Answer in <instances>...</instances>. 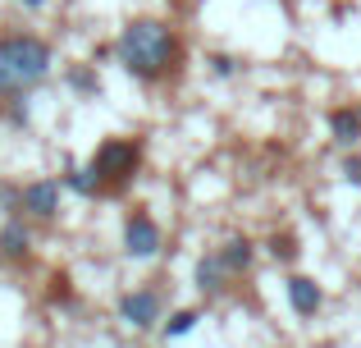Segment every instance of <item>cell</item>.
Instances as JSON below:
<instances>
[{
    "mask_svg": "<svg viewBox=\"0 0 361 348\" xmlns=\"http://www.w3.org/2000/svg\"><path fill=\"white\" fill-rule=\"evenodd\" d=\"M115 55L123 64V73L137 83H160L178 69L183 60V46H178V32L165 23V18H133L119 32Z\"/></svg>",
    "mask_w": 361,
    "mask_h": 348,
    "instance_id": "6da1fadb",
    "label": "cell"
},
{
    "mask_svg": "<svg viewBox=\"0 0 361 348\" xmlns=\"http://www.w3.org/2000/svg\"><path fill=\"white\" fill-rule=\"evenodd\" d=\"M51 64H55L51 42H42V37H32V32L0 37V97H23V92H32L37 83L51 78Z\"/></svg>",
    "mask_w": 361,
    "mask_h": 348,
    "instance_id": "7a4b0ae2",
    "label": "cell"
},
{
    "mask_svg": "<svg viewBox=\"0 0 361 348\" xmlns=\"http://www.w3.org/2000/svg\"><path fill=\"white\" fill-rule=\"evenodd\" d=\"M92 170H97L106 197L128 193L137 170H142V143L137 138H106V143L97 147V156H92Z\"/></svg>",
    "mask_w": 361,
    "mask_h": 348,
    "instance_id": "3957f363",
    "label": "cell"
},
{
    "mask_svg": "<svg viewBox=\"0 0 361 348\" xmlns=\"http://www.w3.org/2000/svg\"><path fill=\"white\" fill-rule=\"evenodd\" d=\"M160 248H165L160 224L151 220L147 211H133L128 220H123V252H128L133 261H151V257H160Z\"/></svg>",
    "mask_w": 361,
    "mask_h": 348,
    "instance_id": "277c9868",
    "label": "cell"
},
{
    "mask_svg": "<svg viewBox=\"0 0 361 348\" xmlns=\"http://www.w3.org/2000/svg\"><path fill=\"white\" fill-rule=\"evenodd\" d=\"M60 179H32L18 188V215L27 220H55L60 215Z\"/></svg>",
    "mask_w": 361,
    "mask_h": 348,
    "instance_id": "5b68a950",
    "label": "cell"
},
{
    "mask_svg": "<svg viewBox=\"0 0 361 348\" xmlns=\"http://www.w3.org/2000/svg\"><path fill=\"white\" fill-rule=\"evenodd\" d=\"M119 316L133 325V330H151L165 316V294L160 289H133V294L119 298Z\"/></svg>",
    "mask_w": 361,
    "mask_h": 348,
    "instance_id": "8992f818",
    "label": "cell"
},
{
    "mask_svg": "<svg viewBox=\"0 0 361 348\" xmlns=\"http://www.w3.org/2000/svg\"><path fill=\"white\" fill-rule=\"evenodd\" d=\"M27 252H32V229L23 224V215H9V220L0 224V257L27 261Z\"/></svg>",
    "mask_w": 361,
    "mask_h": 348,
    "instance_id": "52a82bcc",
    "label": "cell"
},
{
    "mask_svg": "<svg viewBox=\"0 0 361 348\" xmlns=\"http://www.w3.org/2000/svg\"><path fill=\"white\" fill-rule=\"evenodd\" d=\"M329 138H334L343 152H353L361 143V106H334L329 110Z\"/></svg>",
    "mask_w": 361,
    "mask_h": 348,
    "instance_id": "ba28073f",
    "label": "cell"
},
{
    "mask_svg": "<svg viewBox=\"0 0 361 348\" xmlns=\"http://www.w3.org/2000/svg\"><path fill=\"white\" fill-rule=\"evenodd\" d=\"M288 307L298 316H316L325 307V294H320V284L311 275H288Z\"/></svg>",
    "mask_w": 361,
    "mask_h": 348,
    "instance_id": "9c48e42d",
    "label": "cell"
},
{
    "mask_svg": "<svg viewBox=\"0 0 361 348\" xmlns=\"http://www.w3.org/2000/svg\"><path fill=\"white\" fill-rule=\"evenodd\" d=\"M192 280H197V289H202L206 298H215V294H224V284H229V266L220 261V252H206V257L197 261Z\"/></svg>",
    "mask_w": 361,
    "mask_h": 348,
    "instance_id": "30bf717a",
    "label": "cell"
},
{
    "mask_svg": "<svg viewBox=\"0 0 361 348\" xmlns=\"http://www.w3.org/2000/svg\"><path fill=\"white\" fill-rule=\"evenodd\" d=\"M220 261L229 266V275H247L256 261V243L247 239V234H229V239L220 243Z\"/></svg>",
    "mask_w": 361,
    "mask_h": 348,
    "instance_id": "8fae6325",
    "label": "cell"
},
{
    "mask_svg": "<svg viewBox=\"0 0 361 348\" xmlns=\"http://www.w3.org/2000/svg\"><path fill=\"white\" fill-rule=\"evenodd\" d=\"M64 188H69V193H78V197H106L101 193V179H97V170H92V165H64V179H60Z\"/></svg>",
    "mask_w": 361,
    "mask_h": 348,
    "instance_id": "7c38bea8",
    "label": "cell"
},
{
    "mask_svg": "<svg viewBox=\"0 0 361 348\" xmlns=\"http://www.w3.org/2000/svg\"><path fill=\"white\" fill-rule=\"evenodd\" d=\"M64 83H69V92H78L82 101H97L101 97V73H97V64H73V69L64 73Z\"/></svg>",
    "mask_w": 361,
    "mask_h": 348,
    "instance_id": "4fadbf2b",
    "label": "cell"
},
{
    "mask_svg": "<svg viewBox=\"0 0 361 348\" xmlns=\"http://www.w3.org/2000/svg\"><path fill=\"white\" fill-rule=\"evenodd\" d=\"M197 325H202V312H197V307H183V312H169L160 330H165V340H183V335H192Z\"/></svg>",
    "mask_w": 361,
    "mask_h": 348,
    "instance_id": "5bb4252c",
    "label": "cell"
},
{
    "mask_svg": "<svg viewBox=\"0 0 361 348\" xmlns=\"http://www.w3.org/2000/svg\"><path fill=\"white\" fill-rule=\"evenodd\" d=\"M206 64H211V73H215V78H233V73L243 69V64H238V55H224V51L206 55Z\"/></svg>",
    "mask_w": 361,
    "mask_h": 348,
    "instance_id": "9a60e30c",
    "label": "cell"
},
{
    "mask_svg": "<svg viewBox=\"0 0 361 348\" xmlns=\"http://www.w3.org/2000/svg\"><path fill=\"white\" fill-rule=\"evenodd\" d=\"M265 248H270L274 261H293V257H298V243H293V234H274Z\"/></svg>",
    "mask_w": 361,
    "mask_h": 348,
    "instance_id": "2e32d148",
    "label": "cell"
},
{
    "mask_svg": "<svg viewBox=\"0 0 361 348\" xmlns=\"http://www.w3.org/2000/svg\"><path fill=\"white\" fill-rule=\"evenodd\" d=\"M0 119H5V124H14V128H23V124H27V101L9 97L5 106H0Z\"/></svg>",
    "mask_w": 361,
    "mask_h": 348,
    "instance_id": "e0dca14e",
    "label": "cell"
},
{
    "mask_svg": "<svg viewBox=\"0 0 361 348\" xmlns=\"http://www.w3.org/2000/svg\"><path fill=\"white\" fill-rule=\"evenodd\" d=\"M338 174H343L353 188H361V152H348V156H343V165H338Z\"/></svg>",
    "mask_w": 361,
    "mask_h": 348,
    "instance_id": "ac0fdd59",
    "label": "cell"
},
{
    "mask_svg": "<svg viewBox=\"0 0 361 348\" xmlns=\"http://www.w3.org/2000/svg\"><path fill=\"white\" fill-rule=\"evenodd\" d=\"M18 188H23V184H5V188H0V206H5L9 215H18Z\"/></svg>",
    "mask_w": 361,
    "mask_h": 348,
    "instance_id": "d6986e66",
    "label": "cell"
},
{
    "mask_svg": "<svg viewBox=\"0 0 361 348\" xmlns=\"http://www.w3.org/2000/svg\"><path fill=\"white\" fill-rule=\"evenodd\" d=\"M18 5H23L27 14H42V9H46V0H18Z\"/></svg>",
    "mask_w": 361,
    "mask_h": 348,
    "instance_id": "ffe728a7",
    "label": "cell"
},
{
    "mask_svg": "<svg viewBox=\"0 0 361 348\" xmlns=\"http://www.w3.org/2000/svg\"><path fill=\"white\" fill-rule=\"evenodd\" d=\"M0 261H5V257H0Z\"/></svg>",
    "mask_w": 361,
    "mask_h": 348,
    "instance_id": "44dd1931",
    "label": "cell"
}]
</instances>
